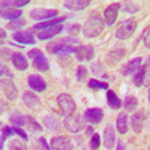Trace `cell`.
Instances as JSON below:
<instances>
[{
    "instance_id": "cell-5",
    "label": "cell",
    "mask_w": 150,
    "mask_h": 150,
    "mask_svg": "<svg viewBox=\"0 0 150 150\" xmlns=\"http://www.w3.org/2000/svg\"><path fill=\"white\" fill-rule=\"evenodd\" d=\"M27 57L33 62V66L39 71V72H47V71L50 69V63H48L47 57L42 54L41 50H38V48L30 50V51L27 53Z\"/></svg>"
},
{
    "instance_id": "cell-3",
    "label": "cell",
    "mask_w": 150,
    "mask_h": 150,
    "mask_svg": "<svg viewBox=\"0 0 150 150\" xmlns=\"http://www.w3.org/2000/svg\"><path fill=\"white\" fill-rule=\"evenodd\" d=\"M11 123H12V126H18V128H23L24 131H30V132H41L42 131V126L39 123H38L33 117L30 116H24L21 114V112L15 111L14 114L11 116Z\"/></svg>"
},
{
    "instance_id": "cell-44",
    "label": "cell",
    "mask_w": 150,
    "mask_h": 150,
    "mask_svg": "<svg viewBox=\"0 0 150 150\" xmlns=\"http://www.w3.org/2000/svg\"><path fill=\"white\" fill-rule=\"evenodd\" d=\"M102 69H101V65L99 63H93V66H92V72L93 74H98V72H101Z\"/></svg>"
},
{
    "instance_id": "cell-8",
    "label": "cell",
    "mask_w": 150,
    "mask_h": 150,
    "mask_svg": "<svg viewBox=\"0 0 150 150\" xmlns=\"http://www.w3.org/2000/svg\"><path fill=\"white\" fill-rule=\"evenodd\" d=\"M57 17V11L56 9H33L30 12V18L35 21H48V20H54Z\"/></svg>"
},
{
    "instance_id": "cell-38",
    "label": "cell",
    "mask_w": 150,
    "mask_h": 150,
    "mask_svg": "<svg viewBox=\"0 0 150 150\" xmlns=\"http://www.w3.org/2000/svg\"><path fill=\"white\" fill-rule=\"evenodd\" d=\"M12 128H14V132H15V135H18L20 138H23L24 141H27V140H29V134H27L26 131H24L23 128H18V126H12Z\"/></svg>"
},
{
    "instance_id": "cell-34",
    "label": "cell",
    "mask_w": 150,
    "mask_h": 150,
    "mask_svg": "<svg viewBox=\"0 0 150 150\" xmlns=\"http://www.w3.org/2000/svg\"><path fill=\"white\" fill-rule=\"evenodd\" d=\"M141 71L144 74V84H147L150 81V57L146 60L144 65H141Z\"/></svg>"
},
{
    "instance_id": "cell-16",
    "label": "cell",
    "mask_w": 150,
    "mask_h": 150,
    "mask_svg": "<svg viewBox=\"0 0 150 150\" xmlns=\"http://www.w3.org/2000/svg\"><path fill=\"white\" fill-rule=\"evenodd\" d=\"M12 39L15 42L21 44V45H32L35 44V38L30 32H26V30H20V32H15L12 35Z\"/></svg>"
},
{
    "instance_id": "cell-2",
    "label": "cell",
    "mask_w": 150,
    "mask_h": 150,
    "mask_svg": "<svg viewBox=\"0 0 150 150\" xmlns=\"http://www.w3.org/2000/svg\"><path fill=\"white\" fill-rule=\"evenodd\" d=\"M104 26H105L104 18L99 14H92L86 20L84 26H83V35L86 38H89V39L90 38H96L104 32Z\"/></svg>"
},
{
    "instance_id": "cell-15",
    "label": "cell",
    "mask_w": 150,
    "mask_h": 150,
    "mask_svg": "<svg viewBox=\"0 0 150 150\" xmlns=\"http://www.w3.org/2000/svg\"><path fill=\"white\" fill-rule=\"evenodd\" d=\"M63 30H65V27L62 26V24L54 26V27H50V29H45L42 32H38V39H39V41H48V39H51V38L60 35Z\"/></svg>"
},
{
    "instance_id": "cell-12",
    "label": "cell",
    "mask_w": 150,
    "mask_h": 150,
    "mask_svg": "<svg viewBox=\"0 0 150 150\" xmlns=\"http://www.w3.org/2000/svg\"><path fill=\"white\" fill-rule=\"evenodd\" d=\"M74 144L68 137H54L51 138V150H72Z\"/></svg>"
},
{
    "instance_id": "cell-41",
    "label": "cell",
    "mask_w": 150,
    "mask_h": 150,
    "mask_svg": "<svg viewBox=\"0 0 150 150\" xmlns=\"http://www.w3.org/2000/svg\"><path fill=\"white\" fill-rule=\"evenodd\" d=\"M143 42H144V47L150 50V27H147L143 33Z\"/></svg>"
},
{
    "instance_id": "cell-43",
    "label": "cell",
    "mask_w": 150,
    "mask_h": 150,
    "mask_svg": "<svg viewBox=\"0 0 150 150\" xmlns=\"http://www.w3.org/2000/svg\"><path fill=\"white\" fill-rule=\"evenodd\" d=\"M29 3H30L29 0H15V2H11V5L17 6V9H20V8H23V6H27Z\"/></svg>"
},
{
    "instance_id": "cell-22",
    "label": "cell",
    "mask_w": 150,
    "mask_h": 150,
    "mask_svg": "<svg viewBox=\"0 0 150 150\" xmlns=\"http://www.w3.org/2000/svg\"><path fill=\"white\" fill-rule=\"evenodd\" d=\"M141 63H143V60H141V57H138V59H132L129 63L125 66L123 69H122V74L123 75H131V74H137L138 72V69L141 68Z\"/></svg>"
},
{
    "instance_id": "cell-19",
    "label": "cell",
    "mask_w": 150,
    "mask_h": 150,
    "mask_svg": "<svg viewBox=\"0 0 150 150\" xmlns=\"http://www.w3.org/2000/svg\"><path fill=\"white\" fill-rule=\"evenodd\" d=\"M23 104L26 105L27 108H30V110H36V108H39L41 101H39V98H38L35 93L26 92V93L23 95Z\"/></svg>"
},
{
    "instance_id": "cell-49",
    "label": "cell",
    "mask_w": 150,
    "mask_h": 150,
    "mask_svg": "<svg viewBox=\"0 0 150 150\" xmlns=\"http://www.w3.org/2000/svg\"><path fill=\"white\" fill-rule=\"evenodd\" d=\"M149 102H150V89H149Z\"/></svg>"
},
{
    "instance_id": "cell-6",
    "label": "cell",
    "mask_w": 150,
    "mask_h": 150,
    "mask_svg": "<svg viewBox=\"0 0 150 150\" xmlns=\"http://www.w3.org/2000/svg\"><path fill=\"white\" fill-rule=\"evenodd\" d=\"M137 30V21L135 20H125L120 26L117 27L116 30V38L120 41H125V39H128V38H131Z\"/></svg>"
},
{
    "instance_id": "cell-45",
    "label": "cell",
    "mask_w": 150,
    "mask_h": 150,
    "mask_svg": "<svg viewBox=\"0 0 150 150\" xmlns=\"http://www.w3.org/2000/svg\"><path fill=\"white\" fill-rule=\"evenodd\" d=\"M0 36H2V44H5V41H6V32H5V29H0Z\"/></svg>"
},
{
    "instance_id": "cell-7",
    "label": "cell",
    "mask_w": 150,
    "mask_h": 150,
    "mask_svg": "<svg viewBox=\"0 0 150 150\" xmlns=\"http://www.w3.org/2000/svg\"><path fill=\"white\" fill-rule=\"evenodd\" d=\"M86 126V119L78 116V114H72L69 117H66L65 120V128L74 134H77V132H81Z\"/></svg>"
},
{
    "instance_id": "cell-10",
    "label": "cell",
    "mask_w": 150,
    "mask_h": 150,
    "mask_svg": "<svg viewBox=\"0 0 150 150\" xmlns=\"http://www.w3.org/2000/svg\"><path fill=\"white\" fill-rule=\"evenodd\" d=\"M27 84H29L30 89L35 90V92L42 93V92L47 90V83H45V80H44L42 77H39V75H36V74L29 75V77H27Z\"/></svg>"
},
{
    "instance_id": "cell-48",
    "label": "cell",
    "mask_w": 150,
    "mask_h": 150,
    "mask_svg": "<svg viewBox=\"0 0 150 150\" xmlns=\"http://www.w3.org/2000/svg\"><path fill=\"white\" fill-rule=\"evenodd\" d=\"M6 108H8V105L5 104V101H2V112H3V111H5Z\"/></svg>"
},
{
    "instance_id": "cell-37",
    "label": "cell",
    "mask_w": 150,
    "mask_h": 150,
    "mask_svg": "<svg viewBox=\"0 0 150 150\" xmlns=\"http://www.w3.org/2000/svg\"><path fill=\"white\" fill-rule=\"evenodd\" d=\"M33 150H51V146H48V143L45 141V138H39Z\"/></svg>"
},
{
    "instance_id": "cell-29",
    "label": "cell",
    "mask_w": 150,
    "mask_h": 150,
    "mask_svg": "<svg viewBox=\"0 0 150 150\" xmlns=\"http://www.w3.org/2000/svg\"><path fill=\"white\" fill-rule=\"evenodd\" d=\"M87 87L90 90H108V84L104 83V81H98L96 78H92L87 83Z\"/></svg>"
},
{
    "instance_id": "cell-27",
    "label": "cell",
    "mask_w": 150,
    "mask_h": 150,
    "mask_svg": "<svg viewBox=\"0 0 150 150\" xmlns=\"http://www.w3.org/2000/svg\"><path fill=\"white\" fill-rule=\"evenodd\" d=\"M21 15H23L21 9H17V8L2 11V18H3V20H11V21H15V20H21Z\"/></svg>"
},
{
    "instance_id": "cell-46",
    "label": "cell",
    "mask_w": 150,
    "mask_h": 150,
    "mask_svg": "<svg viewBox=\"0 0 150 150\" xmlns=\"http://www.w3.org/2000/svg\"><path fill=\"white\" fill-rule=\"evenodd\" d=\"M116 150H125V146H123L122 141H117V149Z\"/></svg>"
},
{
    "instance_id": "cell-25",
    "label": "cell",
    "mask_w": 150,
    "mask_h": 150,
    "mask_svg": "<svg viewBox=\"0 0 150 150\" xmlns=\"http://www.w3.org/2000/svg\"><path fill=\"white\" fill-rule=\"evenodd\" d=\"M143 120H144V116H143L141 111H140V112H135V114L132 116V119H131V126H132L134 132L140 134V132L143 131Z\"/></svg>"
},
{
    "instance_id": "cell-31",
    "label": "cell",
    "mask_w": 150,
    "mask_h": 150,
    "mask_svg": "<svg viewBox=\"0 0 150 150\" xmlns=\"http://www.w3.org/2000/svg\"><path fill=\"white\" fill-rule=\"evenodd\" d=\"M24 26H26V20H15V21H11L8 26H6V29L8 30H21Z\"/></svg>"
},
{
    "instance_id": "cell-20",
    "label": "cell",
    "mask_w": 150,
    "mask_h": 150,
    "mask_svg": "<svg viewBox=\"0 0 150 150\" xmlns=\"http://www.w3.org/2000/svg\"><path fill=\"white\" fill-rule=\"evenodd\" d=\"M116 129L119 134L125 135L129 129V119H128V114L126 112H120L117 116V120H116Z\"/></svg>"
},
{
    "instance_id": "cell-24",
    "label": "cell",
    "mask_w": 150,
    "mask_h": 150,
    "mask_svg": "<svg viewBox=\"0 0 150 150\" xmlns=\"http://www.w3.org/2000/svg\"><path fill=\"white\" fill-rule=\"evenodd\" d=\"M12 63H14V66H15L18 71H26V69L29 68L27 57H24L23 54H18V53H15L14 56H12Z\"/></svg>"
},
{
    "instance_id": "cell-39",
    "label": "cell",
    "mask_w": 150,
    "mask_h": 150,
    "mask_svg": "<svg viewBox=\"0 0 150 150\" xmlns=\"http://www.w3.org/2000/svg\"><path fill=\"white\" fill-rule=\"evenodd\" d=\"M9 150H27V147L24 146L23 143H20L18 140H14L9 144Z\"/></svg>"
},
{
    "instance_id": "cell-9",
    "label": "cell",
    "mask_w": 150,
    "mask_h": 150,
    "mask_svg": "<svg viewBox=\"0 0 150 150\" xmlns=\"http://www.w3.org/2000/svg\"><path fill=\"white\" fill-rule=\"evenodd\" d=\"M120 3H111L110 6L105 8L104 11V21L107 26H114V23L117 20V15H119V11H120Z\"/></svg>"
},
{
    "instance_id": "cell-32",
    "label": "cell",
    "mask_w": 150,
    "mask_h": 150,
    "mask_svg": "<svg viewBox=\"0 0 150 150\" xmlns=\"http://www.w3.org/2000/svg\"><path fill=\"white\" fill-rule=\"evenodd\" d=\"M120 9H123L126 14H135V12H138L140 6L137 5V3H131V2H126V3H123L120 6Z\"/></svg>"
},
{
    "instance_id": "cell-40",
    "label": "cell",
    "mask_w": 150,
    "mask_h": 150,
    "mask_svg": "<svg viewBox=\"0 0 150 150\" xmlns=\"http://www.w3.org/2000/svg\"><path fill=\"white\" fill-rule=\"evenodd\" d=\"M0 71H2V78H5V77H8V78H14V74L11 72V69H9L5 63L0 65Z\"/></svg>"
},
{
    "instance_id": "cell-21",
    "label": "cell",
    "mask_w": 150,
    "mask_h": 150,
    "mask_svg": "<svg viewBox=\"0 0 150 150\" xmlns=\"http://www.w3.org/2000/svg\"><path fill=\"white\" fill-rule=\"evenodd\" d=\"M63 6L71 11H84L87 6H90V0H69L63 3Z\"/></svg>"
},
{
    "instance_id": "cell-14",
    "label": "cell",
    "mask_w": 150,
    "mask_h": 150,
    "mask_svg": "<svg viewBox=\"0 0 150 150\" xmlns=\"http://www.w3.org/2000/svg\"><path fill=\"white\" fill-rule=\"evenodd\" d=\"M102 141H104L105 149H108V150L114 149V144H116L117 140H116V131H114V126H112V125H107V128L104 131Z\"/></svg>"
},
{
    "instance_id": "cell-35",
    "label": "cell",
    "mask_w": 150,
    "mask_h": 150,
    "mask_svg": "<svg viewBox=\"0 0 150 150\" xmlns=\"http://www.w3.org/2000/svg\"><path fill=\"white\" fill-rule=\"evenodd\" d=\"M87 75H89V71H87L86 66H78L77 68V81L78 83H83L87 78Z\"/></svg>"
},
{
    "instance_id": "cell-17",
    "label": "cell",
    "mask_w": 150,
    "mask_h": 150,
    "mask_svg": "<svg viewBox=\"0 0 150 150\" xmlns=\"http://www.w3.org/2000/svg\"><path fill=\"white\" fill-rule=\"evenodd\" d=\"M2 90H3V93L6 95V98L9 99V101H15L17 99V87H15V84L12 83L11 80H5V78H2Z\"/></svg>"
},
{
    "instance_id": "cell-50",
    "label": "cell",
    "mask_w": 150,
    "mask_h": 150,
    "mask_svg": "<svg viewBox=\"0 0 150 150\" xmlns=\"http://www.w3.org/2000/svg\"><path fill=\"white\" fill-rule=\"evenodd\" d=\"M149 150H150V147H149Z\"/></svg>"
},
{
    "instance_id": "cell-26",
    "label": "cell",
    "mask_w": 150,
    "mask_h": 150,
    "mask_svg": "<svg viewBox=\"0 0 150 150\" xmlns=\"http://www.w3.org/2000/svg\"><path fill=\"white\" fill-rule=\"evenodd\" d=\"M107 102H108V107L111 108V110H119L123 104H122V101L119 99V96L112 92V90H108L107 92Z\"/></svg>"
},
{
    "instance_id": "cell-30",
    "label": "cell",
    "mask_w": 150,
    "mask_h": 150,
    "mask_svg": "<svg viewBox=\"0 0 150 150\" xmlns=\"http://www.w3.org/2000/svg\"><path fill=\"white\" fill-rule=\"evenodd\" d=\"M123 105H125V108H126L128 112H132V111H135L137 107H138V99H137L135 96H126L125 101H123Z\"/></svg>"
},
{
    "instance_id": "cell-28",
    "label": "cell",
    "mask_w": 150,
    "mask_h": 150,
    "mask_svg": "<svg viewBox=\"0 0 150 150\" xmlns=\"http://www.w3.org/2000/svg\"><path fill=\"white\" fill-rule=\"evenodd\" d=\"M44 123H45V126L50 131H53V132H57L60 129V123H59V120L54 116H45L44 117Z\"/></svg>"
},
{
    "instance_id": "cell-47",
    "label": "cell",
    "mask_w": 150,
    "mask_h": 150,
    "mask_svg": "<svg viewBox=\"0 0 150 150\" xmlns=\"http://www.w3.org/2000/svg\"><path fill=\"white\" fill-rule=\"evenodd\" d=\"M86 132H87V135H93V126H89L86 129Z\"/></svg>"
},
{
    "instance_id": "cell-42",
    "label": "cell",
    "mask_w": 150,
    "mask_h": 150,
    "mask_svg": "<svg viewBox=\"0 0 150 150\" xmlns=\"http://www.w3.org/2000/svg\"><path fill=\"white\" fill-rule=\"evenodd\" d=\"M66 30H68L71 35H75V33H78V32L81 30V26H80V24H71Z\"/></svg>"
},
{
    "instance_id": "cell-11",
    "label": "cell",
    "mask_w": 150,
    "mask_h": 150,
    "mask_svg": "<svg viewBox=\"0 0 150 150\" xmlns=\"http://www.w3.org/2000/svg\"><path fill=\"white\" fill-rule=\"evenodd\" d=\"M84 119L92 125H99L104 119V110L102 108H89V110H86Z\"/></svg>"
},
{
    "instance_id": "cell-4",
    "label": "cell",
    "mask_w": 150,
    "mask_h": 150,
    "mask_svg": "<svg viewBox=\"0 0 150 150\" xmlns=\"http://www.w3.org/2000/svg\"><path fill=\"white\" fill-rule=\"evenodd\" d=\"M57 104H59V108L62 111V114L65 117H69L72 114H75V110H77V104H75L74 98L68 93H62L57 96Z\"/></svg>"
},
{
    "instance_id": "cell-18",
    "label": "cell",
    "mask_w": 150,
    "mask_h": 150,
    "mask_svg": "<svg viewBox=\"0 0 150 150\" xmlns=\"http://www.w3.org/2000/svg\"><path fill=\"white\" fill-rule=\"evenodd\" d=\"M68 17H59V18H54V20H48V21H44V23H38L33 26V30L36 32H42L45 29H50V27H54V26H59L62 24Z\"/></svg>"
},
{
    "instance_id": "cell-36",
    "label": "cell",
    "mask_w": 150,
    "mask_h": 150,
    "mask_svg": "<svg viewBox=\"0 0 150 150\" xmlns=\"http://www.w3.org/2000/svg\"><path fill=\"white\" fill-rule=\"evenodd\" d=\"M99 146H101V137H99L98 134H93L92 138H90V149L92 150H98Z\"/></svg>"
},
{
    "instance_id": "cell-33",
    "label": "cell",
    "mask_w": 150,
    "mask_h": 150,
    "mask_svg": "<svg viewBox=\"0 0 150 150\" xmlns=\"http://www.w3.org/2000/svg\"><path fill=\"white\" fill-rule=\"evenodd\" d=\"M12 134H15V132H14V128L3 126V129H2V143H0V147H2V150H3V147H5V141L9 138Z\"/></svg>"
},
{
    "instance_id": "cell-23",
    "label": "cell",
    "mask_w": 150,
    "mask_h": 150,
    "mask_svg": "<svg viewBox=\"0 0 150 150\" xmlns=\"http://www.w3.org/2000/svg\"><path fill=\"white\" fill-rule=\"evenodd\" d=\"M125 54H126V51H125L123 48H117V50H112V51H110L105 57L107 63L110 65H114V63H119V62L125 57Z\"/></svg>"
},
{
    "instance_id": "cell-13",
    "label": "cell",
    "mask_w": 150,
    "mask_h": 150,
    "mask_svg": "<svg viewBox=\"0 0 150 150\" xmlns=\"http://www.w3.org/2000/svg\"><path fill=\"white\" fill-rule=\"evenodd\" d=\"M95 56V48L92 45H81L77 48L75 57L78 59V62H89Z\"/></svg>"
},
{
    "instance_id": "cell-1",
    "label": "cell",
    "mask_w": 150,
    "mask_h": 150,
    "mask_svg": "<svg viewBox=\"0 0 150 150\" xmlns=\"http://www.w3.org/2000/svg\"><path fill=\"white\" fill-rule=\"evenodd\" d=\"M78 39L75 38H66L62 41H56V42H50L47 45V50L51 54H75L78 48Z\"/></svg>"
}]
</instances>
